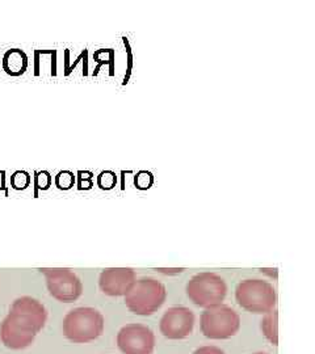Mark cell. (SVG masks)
<instances>
[{
    "label": "cell",
    "mask_w": 315,
    "mask_h": 354,
    "mask_svg": "<svg viewBox=\"0 0 315 354\" xmlns=\"http://www.w3.org/2000/svg\"><path fill=\"white\" fill-rule=\"evenodd\" d=\"M87 53H89V51L86 50V49H84V50L82 51V54H80V55H79V57H78V59H76L75 62H74V64H71V66H70V67H69V68H66V73H64V74H66V75H70V73H71V71H73V68H75L76 64H78V62H79V61H80V59H83V57H84V55H86V54H87Z\"/></svg>",
    "instance_id": "obj_21"
},
{
    "label": "cell",
    "mask_w": 315,
    "mask_h": 354,
    "mask_svg": "<svg viewBox=\"0 0 315 354\" xmlns=\"http://www.w3.org/2000/svg\"><path fill=\"white\" fill-rule=\"evenodd\" d=\"M37 330L26 323L24 319L10 313L1 323L0 327V339L3 344L10 349H24L35 342Z\"/></svg>",
    "instance_id": "obj_8"
},
{
    "label": "cell",
    "mask_w": 315,
    "mask_h": 354,
    "mask_svg": "<svg viewBox=\"0 0 315 354\" xmlns=\"http://www.w3.org/2000/svg\"><path fill=\"white\" fill-rule=\"evenodd\" d=\"M126 307L136 315L149 317L156 313L167 298L165 286L155 279H139L126 291Z\"/></svg>",
    "instance_id": "obj_2"
},
{
    "label": "cell",
    "mask_w": 315,
    "mask_h": 354,
    "mask_svg": "<svg viewBox=\"0 0 315 354\" xmlns=\"http://www.w3.org/2000/svg\"><path fill=\"white\" fill-rule=\"evenodd\" d=\"M96 184L101 190H112L117 185V175L114 171H102L96 178Z\"/></svg>",
    "instance_id": "obj_16"
},
{
    "label": "cell",
    "mask_w": 315,
    "mask_h": 354,
    "mask_svg": "<svg viewBox=\"0 0 315 354\" xmlns=\"http://www.w3.org/2000/svg\"><path fill=\"white\" fill-rule=\"evenodd\" d=\"M253 354H268V353H253Z\"/></svg>",
    "instance_id": "obj_24"
},
{
    "label": "cell",
    "mask_w": 315,
    "mask_h": 354,
    "mask_svg": "<svg viewBox=\"0 0 315 354\" xmlns=\"http://www.w3.org/2000/svg\"><path fill=\"white\" fill-rule=\"evenodd\" d=\"M10 313L24 319L26 323L33 326L37 332L45 327V323L48 320V311L45 306L32 297L17 298L11 306Z\"/></svg>",
    "instance_id": "obj_11"
},
{
    "label": "cell",
    "mask_w": 315,
    "mask_h": 354,
    "mask_svg": "<svg viewBox=\"0 0 315 354\" xmlns=\"http://www.w3.org/2000/svg\"><path fill=\"white\" fill-rule=\"evenodd\" d=\"M136 279V272L132 268H107L100 273L99 286L105 295L121 297Z\"/></svg>",
    "instance_id": "obj_10"
},
{
    "label": "cell",
    "mask_w": 315,
    "mask_h": 354,
    "mask_svg": "<svg viewBox=\"0 0 315 354\" xmlns=\"http://www.w3.org/2000/svg\"><path fill=\"white\" fill-rule=\"evenodd\" d=\"M39 272L45 276L48 290L54 299L63 304H71L80 298L83 283L71 269L41 268Z\"/></svg>",
    "instance_id": "obj_6"
},
{
    "label": "cell",
    "mask_w": 315,
    "mask_h": 354,
    "mask_svg": "<svg viewBox=\"0 0 315 354\" xmlns=\"http://www.w3.org/2000/svg\"><path fill=\"white\" fill-rule=\"evenodd\" d=\"M195 327V314L183 306L171 307L161 319L159 329L170 340H183L188 337Z\"/></svg>",
    "instance_id": "obj_9"
},
{
    "label": "cell",
    "mask_w": 315,
    "mask_h": 354,
    "mask_svg": "<svg viewBox=\"0 0 315 354\" xmlns=\"http://www.w3.org/2000/svg\"><path fill=\"white\" fill-rule=\"evenodd\" d=\"M200 327L205 337L212 340H226L238 333L240 314L226 304H217L204 310Z\"/></svg>",
    "instance_id": "obj_4"
},
{
    "label": "cell",
    "mask_w": 315,
    "mask_h": 354,
    "mask_svg": "<svg viewBox=\"0 0 315 354\" xmlns=\"http://www.w3.org/2000/svg\"><path fill=\"white\" fill-rule=\"evenodd\" d=\"M28 64H29V61H28L26 51L17 49V48L6 51L3 55V61H1L3 71L7 75L13 76V77L24 75L26 68H28Z\"/></svg>",
    "instance_id": "obj_12"
},
{
    "label": "cell",
    "mask_w": 315,
    "mask_h": 354,
    "mask_svg": "<svg viewBox=\"0 0 315 354\" xmlns=\"http://www.w3.org/2000/svg\"><path fill=\"white\" fill-rule=\"evenodd\" d=\"M53 177L49 171H36L35 172V196L37 197L38 190L51 189Z\"/></svg>",
    "instance_id": "obj_17"
},
{
    "label": "cell",
    "mask_w": 315,
    "mask_h": 354,
    "mask_svg": "<svg viewBox=\"0 0 315 354\" xmlns=\"http://www.w3.org/2000/svg\"><path fill=\"white\" fill-rule=\"evenodd\" d=\"M260 328L269 342L278 345V311L276 308L265 313Z\"/></svg>",
    "instance_id": "obj_13"
},
{
    "label": "cell",
    "mask_w": 315,
    "mask_h": 354,
    "mask_svg": "<svg viewBox=\"0 0 315 354\" xmlns=\"http://www.w3.org/2000/svg\"><path fill=\"white\" fill-rule=\"evenodd\" d=\"M235 299L242 308L253 314H265L278 304L272 283L264 279H244L237 285Z\"/></svg>",
    "instance_id": "obj_3"
},
{
    "label": "cell",
    "mask_w": 315,
    "mask_h": 354,
    "mask_svg": "<svg viewBox=\"0 0 315 354\" xmlns=\"http://www.w3.org/2000/svg\"><path fill=\"white\" fill-rule=\"evenodd\" d=\"M76 188L79 190H89L93 188V172L78 171L76 172Z\"/></svg>",
    "instance_id": "obj_19"
},
{
    "label": "cell",
    "mask_w": 315,
    "mask_h": 354,
    "mask_svg": "<svg viewBox=\"0 0 315 354\" xmlns=\"http://www.w3.org/2000/svg\"><path fill=\"white\" fill-rule=\"evenodd\" d=\"M0 190H4V193L8 196V189L6 187V171H0Z\"/></svg>",
    "instance_id": "obj_22"
},
{
    "label": "cell",
    "mask_w": 315,
    "mask_h": 354,
    "mask_svg": "<svg viewBox=\"0 0 315 354\" xmlns=\"http://www.w3.org/2000/svg\"><path fill=\"white\" fill-rule=\"evenodd\" d=\"M193 354H225L222 349L217 348V346H212V345H206V346H201L199 349L195 351Z\"/></svg>",
    "instance_id": "obj_20"
},
{
    "label": "cell",
    "mask_w": 315,
    "mask_h": 354,
    "mask_svg": "<svg viewBox=\"0 0 315 354\" xmlns=\"http://www.w3.org/2000/svg\"><path fill=\"white\" fill-rule=\"evenodd\" d=\"M159 272L165 273V274H177V273H181L184 269H158Z\"/></svg>",
    "instance_id": "obj_23"
},
{
    "label": "cell",
    "mask_w": 315,
    "mask_h": 354,
    "mask_svg": "<svg viewBox=\"0 0 315 354\" xmlns=\"http://www.w3.org/2000/svg\"><path fill=\"white\" fill-rule=\"evenodd\" d=\"M154 185V175L150 171H139L134 177V187L139 190H147Z\"/></svg>",
    "instance_id": "obj_18"
},
{
    "label": "cell",
    "mask_w": 315,
    "mask_h": 354,
    "mask_svg": "<svg viewBox=\"0 0 315 354\" xmlns=\"http://www.w3.org/2000/svg\"><path fill=\"white\" fill-rule=\"evenodd\" d=\"M76 176L74 172L64 169L55 175L54 178V184L60 190H70L75 187Z\"/></svg>",
    "instance_id": "obj_14"
},
{
    "label": "cell",
    "mask_w": 315,
    "mask_h": 354,
    "mask_svg": "<svg viewBox=\"0 0 315 354\" xmlns=\"http://www.w3.org/2000/svg\"><path fill=\"white\" fill-rule=\"evenodd\" d=\"M225 279L212 272H202L189 279L187 295L189 299L202 308H208L224 302L226 298Z\"/></svg>",
    "instance_id": "obj_5"
},
{
    "label": "cell",
    "mask_w": 315,
    "mask_h": 354,
    "mask_svg": "<svg viewBox=\"0 0 315 354\" xmlns=\"http://www.w3.org/2000/svg\"><path fill=\"white\" fill-rule=\"evenodd\" d=\"M30 181H32L30 174L20 169L13 172L11 176V187L15 190H26L28 187H30Z\"/></svg>",
    "instance_id": "obj_15"
},
{
    "label": "cell",
    "mask_w": 315,
    "mask_h": 354,
    "mask_svg": "<svg viewBox=\"0 0 315 354\" xmlns=\"http://www.w3.org/2000/svg\"><path fill=\"white\" fill-rule=\"evenodd\" d=\"M117 346L124 354H152L155 335L142 324H127L117 335Z\"/></svg>",
    "instance_id": "obj_7"
},
{
    "label": "cell",
    "mask_w": 315,
    "mask_h": 354,
    "mask_svg": "<svg viewBox=\"0 0 315 354\" xmlns=\"http://www.w3.org/2000/svg\"><path fill=\"white\" fill-rule=\"evenodd\" d=\"M105 320L100 311L92 307H78L63 319V335L75 344H86L99 339Z\"/></svg>",
    "instance_id": "obj_1"
}]
</instances>
